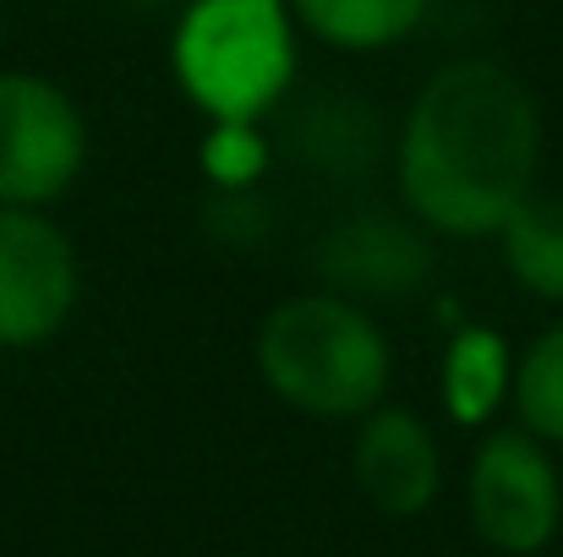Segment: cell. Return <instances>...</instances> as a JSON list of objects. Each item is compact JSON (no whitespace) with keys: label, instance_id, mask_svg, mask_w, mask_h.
Returning <instances> with one entry per match:
<instances>
[{"label":"cell","instance_id":"52a82bcc","mask_svg":"<svg viewBox=\"0 0 563 557\" xmlns=\"http://www.w3.org/2000/svg\"><path fill=\"white\" fill-rule=\"evenodd\" d=\"M438 257L421 224L394 213H356L340 219L318 246V274L334 296L351 301H405L432 279Z\"/></svg>","mask_w":563,"mask_h":557},{"label":"cell","instance_id":"9a60e30c","mask_svg":"<svg viewBox=\"0 0 563 557\" xmlns=\"http://www.w3.org/2000/svg\"><path fill=\"white\" fill-rule=\"evenodd\" d=\"M137 11H165V5H176V0H132Z\"/></svg>","mask_w":563,"mask_h":557},{"label":"cell","instance_id":"8fae6325","mask_svg":"<svg viewBox=\"0 0 563 557\" xmlns=\"http://www.w3.org/2000/svg\"><path fill=\"white\" fill-rule=\"evenodd\" d=\"M296 22L334 49H383L416 33L427 0H290Z\"/></svg>","mask_w":563,"mask_h":557},{"label":"cell","instance_id":"5bb4252c","mask_svg":"<svg viewBox=\"0 0 563 557\" xmlns=\"http://www.w3.org/2000/svg\"><path fill=\"white\" fill-rule=\"evenodd\" d=\"M268 170V143L257 126H208L202 137V176L219 191H252Z\"/></svg>","mask_w":563,"mask_h":557},{"label":"cell","instance_id":"6da1fadb","mask_svg":"<svg viewBox=\"0 0 563 557\" xmlns=\"http://www.w3.org/2000/svg\"><path fill=\"white\" fill-rule=\"evenodd\" d=\"M537 159L542 115L531 88L498 60H449L405 115L399 197L427 230L498 235L537 197Z\"/></svg>","mask_w":563,"mask_h":557},{"label":"cell","instance_id":"30bf717a","mask_svg":"<svg viewBox=\"0 0 563 557\" xmlns=\"http://www.w3.org/2000/svg\"><path fill=\"white\" fill-rule=\"evenodd\" d=\"M290 143H296V154L312 159L318 170L362 176V170H373V159H377V115L362 104V99L318 93L312 104L296 110Z\"/></svg>","mask_w":563,"mask_h":557},{"label":"cell","instance_id":"3957f363","mask_svg":"<svg viewBox=\"0 0 563 557\" xmlns=\"http://www.w3.org/2000/svg\"><path fill=\"white\" fill-rule=\"evenodd\" d=\"M170 66L213 126H257L296 77L290 0H187Z\"/></svg>","mask_w":563,"mask_h":557},{"label":"cell","instance_id":"ba28073f","mask_svg":"<svg viewBox=\"0 0 563 557\" xmlns=\"http://www.w3.org/2000/svg\"><path fill=\"white\" fill-rule=\"evenodd\" d=\"M351 470L362 498L388 520H416L443 487V448L432 426L405 404H377L362 415L351 443Z\"/></svg>","mask_w":563,"mask_h":557},{"label":"cell","instance_id":"4fadbf2b","mask_svg":"<svg viewBox=\"0 0 563 557\" xmlns=\"http://www.w3.org/2000/svg\"><path fill=\"white\" fill-rule=\"evenodd\" d=\"M515 410L531 437L563 448V323H553L515 361Z\"/></svg>","mask_w":563,"mask_h":557},{"label":"cell","instance_id":"9c48e42d","mask_svg":"<svg viewBox=\"0 0 563 557\" xmlns=\"http://www.w3.org/2000/svg\"><path fill=\"white\" fill-rule=\"evenodd\" d=\"M515 393V361L498 328H460L443 350V410L460 426H482Z\"/></svg>","mask_w":563,"mask_h":557},{"label":"cell","instance_id":"7c38bea8","mask_svg":"<svg viewBox=\"0 0 563 557\" xmlns=\"http://www.w3.org/2000/svg\"><path fill=\"white\" fill-rule=\"evenodd\" d=\"M504 241V263L509 274L542 296L563 307V197H531L515 208V219L498 230Z\"/></svg>","mask_w":563,"mask_h":557},{"label":"cell","instance_id":"277c9868","mask_svg":"<svg viewBox=\"0 0 563 557\" xmlns=\"http://www.w3.org/2000/svg\"><path fill=\"white\" fill-rule=\"evenodd\" d=\"M88 165L77 99L38 71H0V208H49Z\"/></svg>","mask_w":563,"mask_h":557},{"label":"cell","instance_id":"5b68a950","mask_svg":"<svg viewBox=\"0 0 563 557\" xmlns=\"http://www.w3.org/2000/svg\"><path fill=\"white\" fill-rule=\"evenodd\" d=\"M465 509L476 536L504 557H531L559 536L563 487L542 437L526 426H498L471 454Z\"/></svg>","mask_w":563,"mask_h":557},{"label":"cell","instance_id":"7a4b0ae2","mask_svg":"<svg viewBox=\"0 0 563 557\" xmlns=\"http://www.w3.org/2000/svg\"><path fill=\"white\" fill-rule=\"evenodd\" d=\"M257 377L274 399L318 421H362L388 388V339L351 296H290L257 328Z\"/></svg>","mask_w":563,"mask_h":557},{"label":"cell","instance_id":"8992f818","mask_svg":"<svg viewBox=\"0 0 563 557\" xmlns=\"http://www.w3.org/2000/svg\"><path fill=\"white\" fill-rule=\"evenodd\" d=\"M82 296L71 235L38 208H0V350L49 345Z\"/></svg>","mask_w":563,"mask_h":557}]
</instances>
